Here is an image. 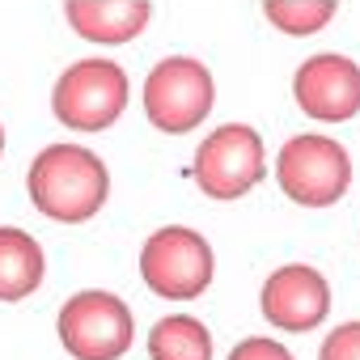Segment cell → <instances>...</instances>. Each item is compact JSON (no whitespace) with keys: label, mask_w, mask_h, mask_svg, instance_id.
<instances>
[{"label":"cell","mask_w":360,"mask_h":360,"mask_svg":"<svg viewBox=\"0 0 360 360\" xmlns=\"http://www.w3.org/2000/svg\"><path fill=\"white\" fill-rule=\"evenodd\" d=\"M34 208L60 225H85L102 212L110 195L106 161L85 144H47L26 174Z\"/></svg>","instance_id":"cell-1"},{"label":"cell","mask_w":360,"mask_h":360,"mask_svg":"<svg viewBox=\"0 0 360 360\" xmlns=\"http://www.w3.org/2000/svg\"><path fill=\"white\" fill-rule=\"evenodd\" d=\"M276 183L301 208H330L352 187V157L335 136L301 131L276 153Z\"/></svg>","instance_id":"cell-2"},{"label":"cell","mask_w":360,"mask_h":360,"mask_svg":"<svg viewBox=\"0 0 360 360\" xmlns=\"http://www.w3.org/2000/svg\"><path fill=\"white\" fill-rule=\"evenodd\" d=\"M212 271H217V259L200 229L165 225L148 233V242L140 246V276L165 301H195L212 284Z\"/></svg>","instance_id":"cell-3"},{"label":"cell","mask_w":360,"mask_h":360,"mask_svg":"<svg viewBox=\"0 0 360 360\" xmlns=\"http://www.w3.org/2000/svg\"><path fill=\"white\" fill-rule=\"evenodd\" d=\"M56 330L72 360H119L131 347L136 318L123 297L106 288H81L60 305Z\"/></svg>","instance_id":"cell-4"},{"label":"cell","mask_w":360,"mask_h":360,"mask_svg":"<svg viewBox=\"0 0 360 360\" xmlns=\"http://www.w3.org/2000/svg\"><path fill=\"white\" fill-rule=\"evenodd\" d=\"M127 72L115 60H77L51 85V110L72 131H106L127 106Z\"/></svg>","instance_id":"cell-5"},{"label":"cell","mask_w":360,"mask_h":360,"mask_svg":"<svg viewBox=\"0 0 360 360\" xmlns=\"http://www.w3.org/2000/svg\"><path fill=\"white\" fill-rule=\"evenodd\" d=\"M217 102V81L208 72V64L191 60V56H169L161 64H153V72L144 77V115L157 131L183 136L191 127H200L208 119Z\"/></svg>","instance_id":"cell-6"},{"label":"cell","mask_w":360,"mask_h":360,"mask_svg":"<svg viewBox=\"0 0 360 360\" xmlns=\"http://www.w3.org/2000/svg\"><path fill=\"white\" fill-rule=\"evenodd\" d=\"M263 174H267V148L250 123H225L208 131L191 165V178L208 200H242L263 183Z\"/></svg>","instance_id":"cell-7"},{"label":"cell","mask_w":360,"mask_h":360,"mask_svg":"<svg viewBox=\"0 0 360 360\" xmlns=\"http://www.w3.org/2000/svg\"><path fill=\"white\" fill-rule=\"evenodd\" d=\"M259 309L276 330H288V335L318 330L330 314V284L309 263H284L263 280Z\"/></svg>","instance_id":"cell-8"},{"label":"cell","mask_w":360,"mask_h":360,"mask_svg":"<svg viewBox=\"0 0 360 360\" xmlns=\"http://www.w3.org/2000/svg\"><path fill=\"white\" fill-rule=\"evenodd\" d=\"M292 98L314 123H347L360 115V64L339 51H318L297 68Z\"/></svg>","instance_id":"cell-9"},{"label":"cell","mask_w":360,"mask_h":360,"mask_svg":"<svg viewBox=\"0 0 360 360\" xmlns=\"http://www.w3.org/2000/svg\"><path fill=\"white\" fill-rule=\"evenodd\" d=\"M64 18L81 39L98 47H119L148 26L153 5L148 0H64Z\"/></svg>","instance_id":"cell-10"},{"label":"cell","mask_w":360,"mask_h":360,"mask_svg":"<svg viewBox=\"0 0 360 360\" xmlns=\"http://www.w3.org/2000/svg\"><path fill=\"white\" fill-rule=\"evenodd\" d=\"M47 276V259L39 238L26 229L0 225V301H26Z\"/></svg>","instance_id":"cell-11"},{"label":"cell","mask_w":360,"mask_h":360,"mask_svg":"<svg viewBox=\"0 0 360 360\" xmlns=\"http://www.w3.org/2000/svg\"><path fill=\"white\" fill-rule=\"evenodd\" d=\"M153 360H212V330L191 314H169L148 330Z\"/></svg>","instance_id":"cell-12"},{"label":"cell","mask_w":360,"mask_h":360,"mask_svg":"<svg viewBox=\"0 0 360 360\" xmlns=\"http://www.w3.org/2000/svg\"><path fill=\"white\" fill-rule=\"evenodd\" d=\"M335 13H339L335 0H263V18L280 34H292V39L318 34Z\"/></svg>","instance_id":"cell-13"},{"label":"cell","mask_w":360,"mask_h":360,"mask_svg":"<svg viewBox=\"0 0 360 360\" xmlns=\"http://www.w3.org/2000/svg\"><path fill=\"white\" fill-rule=\"evenodd\" d=\"M318 360H360V318L335 326V330L322 339Z\"/></svg>","instance_id":"cell-14"},{"label":"cell","mask_w":360,"mask_h":360,"mask_svg":"<svg viewBox=\"0 0 360 360\" xmlns=\"http://www.w3.org/2000/svg\"><path fill=\"white\" fill-rule=\"evenodd\" d=\"M229 360H297L280 339H267V335H250V339H242L233 352H229Z\"/></svg>","instance_id":"cell-15"},{"label":"cell","mask_w":360,"mask_h":360,"mask_svg":"<svg viewBox=\"0 0 360 360\" xmlns=\"http://www.w3.org/2000/svg\"><path fill=\"white\" fill-rule=\"evenodd\" d=\"M0 153H5V123H0Z\"/></svg>","instance_id":"cell-16"}]
</instances>
